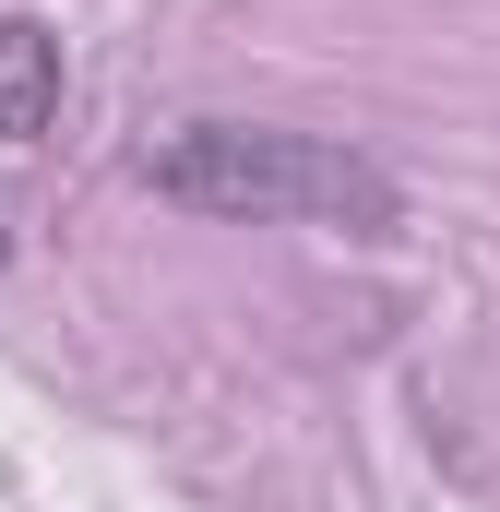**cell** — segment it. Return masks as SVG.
Masks as SVG:
<instances>
[{
  "label": "cell",
  "instance_id": "6da1fadb",
  "mask_svg": "<svg viewBox=\"0 0 500 512\" xmlns=\"http://www.w3.org/2000/svg\"><path fill=\"white\" fill-rule=\"evenodd\" d=\"M143 179L191 215H250V227H393V179L322 131H250V120H191L143 143Z\"/></svg>",
  "mask_w": 500,
  "mask_h": 512
},
{
  "label": "cell",
  "instance_id": "7a4b0ae2",
  "mask_svg": "<svg viewBox=\"0 0 500 512\" xmlns=\"http://www.w3.org/2000/svg\"><path fill=\"white\" fill-rule=\"evenodd\" d=\"M60 120V36L36 12H0V155Z\"/></svg>",
  "mask_w": 500,
  "mask_h": 512
}]
</instances>
